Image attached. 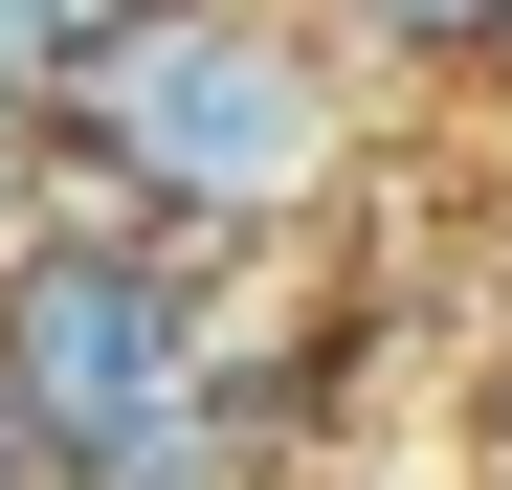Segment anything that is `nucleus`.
<instances>
[{"label":"nucleus","mask_w":512,"mask_h":490,"mask_svg":"<svg viewBox=\"0 0 512 490\" xmlns=\"http://www.w3.org/2000/svg\"><path fill=\"white\" fill-rule=\"evenodd\" d=\"M0 490H45V446H23V401H0Z\"/></svg>","instance_id":"39448f33"},{"label":"nucleus","mask_w":512,"mask_h":490,"mask_svg":"<svg viewBox=\"0 0 512 490\" xmlns=\"http://www.w3.org/2000/svg\"><path fill=\"white\" fill-rule=\"evenodd\" d=\"M490 290H512V223H490Z\"/></svg>","instance_id":"423d86ee"},{"label":"nucleus","mask_w":512,"mask_h":490,"mask_svg":"<svg viewBox=\"0 0 512 490\" xmlns=\"http://www.w3.org/2000/svg\"><path fill=\"white\" fill-rule=\"evenodd\" d=\"M0 401H23L45 490H90L112 446H156L179 401H223V312L156 223H45L0 268Z\"/></svg>","instance_id":"f03ea898"},{"label":"nucleus","mask_w":512,"mask_h":490,"mask_svg":"<svg viewBox=\"0 0 512 490\" xmlns=\"http://www.w3.org/2000/svg\"><path fill=\"white\" fill-rule=\"evenodd\" d=\"M67 156L156 245H268L357 179V90H334V45L290 0H134L112 67L67 90Z\"/></svg>","instance_id":"f257e3e1"},{"label":"nucleus","mask_w":512,"mask_h":490,"mask_svg":"<svg viewBox=\"0 0 512 490\" xmlns=\"http://www.w3.org/2000/svg\"><path fill=\"white\" fill-rule=\"evenodd\" d=\"M45 223H67V112H23V90H0V268H23Z\"/></svg>","instance_id":"7ed1b4c3"},{"label":"nucleus","mask_w":512,"mask_h":490,"mask_svg":"<svg viewBox=\"0 0 512 490\" xmlns=\"http://www.w3.org/2000/svg\"><path fill=\"white\" fill-rule=\"evenodd\" d=\"M401 67H512V0H357Z\"/></svg>","instance_id":"20e7f679"}]
</instances>
